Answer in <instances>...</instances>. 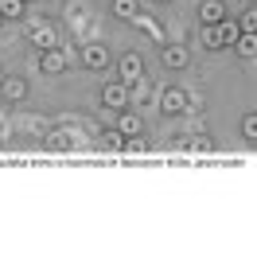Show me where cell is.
Wrapping results in <instances>:
<instances>
[{
  "instance_id": "ba28073f",
  "label": "cell",
  "mask_w": 257,
  "mask_h": 261,
  "mask_svg": "<svg viewBox=\"0 0 257 261\" xmlns=\"http://www.w3.org/2000/svg\"><path fill=\"white\" fill-rule=\"evenodd\" d=\"M0 94L8 101H23L28 98V82H23V78H4V82H0Z\"/></svg>"
},
{
  "instance_id": "d6986e66",
  "label": "cell",
  "mask_w": 257,
  "mask_h": 261,
  "mask_svg": "<svg viewBox=\"0 0 257 261\" xmlns=\"http://www.w3.org/2000/svg\"><path fill=\"white\" fill-rule=\"evenodd\" d=\"M183 148H191V152H211V141L207 137H195V141H179Z\"/></svg>"
},
{
  "instance_id": "5b68a950",
  "label": "cell",
  "mask_w": 257,
  "mask_h": 261,
  "mask_svg": "<svg viewBox=\"0 0 257 261\" xmlns=\"http://www.w3.org/2000/svg\"><path fill=\"white\" fill-rule=\"evenodd\" d=\"M32 47H35V51H51V47H59V32H55L51 23L32 28Z\"/></svg>"
},
{
  "instance_id": "52a82bcc",
  "label": "cell",
  "mask_w": 257,
  "mask_h": 261,
  "mask_svg": "<svg viewBox=\"0 0 257 261\" xmlns=\"http://www.w3.org/2000/svg\"><path fill=\"white\" fill-rule=\"evenodd\" d=\"M199 20H203V23L226 20V4H222V0H203V4H199Z\"/></svg>"
},
{
  "instance_id": "9a60e30c",
  "label": "cell",
  "mask_w": 257,
  "mask_h": 261,
  "mask_svg": "<svg viewBox=\"0 0 257 261\" xmlns=\"http://www.w3.org/2000/svg\"><path fill=\"white\" fill-rule=\"evenodd\" d=\"M113 16H117V20H137L140 4L137 0H113Z\"/></svg>"
},
{
  "instance_id": "7402d4cb",
  "label": "cell",
  "mask_w": 257,
  "mask_h": 261,
  "mask_svg": "<svg viewBox=\"0 0 257 261\" xmlns=\"http://www.w3.org/2000/svg\"><path fill=\"white\" fill-rule=\"evenodd\" d=\"M0 23H4V16H0Z\"/></svg>"
},
{
  "instance_id": "7c38bea8",
  "label": "cell",
  "mask_w": 257,
  "mask_h": 261,
  "mask_svg": "<svg viewBox=\"0 0 257 261\" xmlns=\"http://www.w3.org/2000/svg\"><path fill=\"white\" fill-rule=\"evenodd\" d=\"M160 59H164V66H171V70H183V66H187V51H183V47H175V43L164 47Z\"/></svg>"
},
{
  "instance_id": "ffe728a7",
  "label": "cell",
  "mask_w": 257,
  "mask_h": 261,
  "mask_svg": "<svg viewBox=\"0 0 257 261\" xmlns=\"http://www.w3.org/2000/svg\"><path fill=\"white\" fill-rule=\"evenodd\" d=\"M152 4H168V0H152Z\"/></svg>"
},
{
  "instance_id": "8992f818",
  "label": "cell",
  "mask_w": 257,
  "mask_h": 261,
  "mask_svg": "<svg viewBox=\"0 0 257 261\" xmlns=\"http://www.w3.org/2000/svg\"><path fill=\"white\" fill-rule=\"evenodd\" d=\"M82 63L90 66V70H106V66H109V51H106L101 43H90V47L82 51Z\"/></svg>"
},
{
  "instance_id": "30bf717a",
  "label": "cell",
  "mask_w": 257,
  "mask_h": 261,
  "mask_svg": "<svg viewBox=\"0 0 257 261\" xmlns=\"http://www.w3.org/2000/svg\"><path fill=\"white\" fill-rule=\"evenodd\" d=\"M234 51L242 55V59H257V32H242L238 43H234Z\"/></svg>"
},
{
  "instance_id": "e0dca14e",
  "label": "cell",
  "mask_w": 257,
  "mask_h": 261,
  "mask_svg": "<svg viewBox=\"0 0 257 261\" xmlns=\"http://www.w3.org/2000/svg\"><path fill=\"white\" fill-rule=\"evenodd\" d=\"M242 137L257 144V113H246V117H242Z\"/></svg>"
},
{
  "instance_id": "5bb4252c",
  "label": "cell",
  "mask_w": 257,
  "mask_h": 261,
  "mask_svg": "<svg viewBox=\"0 0 257 261\" xmlns=\"http://www.w3.org/2000/svg\"><path fill=\"white\" fill-rule=\"evenodd\" d=\"M28 12V0H0V16L4 20H23Z\"/></svg>"
},
{
  "instance_id": "2e32d148",
  "label": "cell",
  "mask_w": 257,
  "mask_h": 261,
  "mask_svg": "<svg viewBox=\"0 0 257 261\" xmlns=\"http://www.w3.org/2000/svg\"><path fill=\"white\" fill-rule=\"evenodd\" d=\"M238 28H242V32H257V4H249V8L238 16Z\"/></svg>"
},
{
  "instance_id": "4fadbf2b",
  "label": "cell",
  "mask_w": 257,
  "mask_h": 261,
  "mask_svg": "<svg viewBox=\"0 0 257 261\" xmlns=\"http://www.w3.org/2000/svg\"><path fill=\"white\" fill-rule=\"evenodd\" d=\"M117 129L125 133V137H140V129H144V121H140L137 113H121V117H117Z\"/></svg>"
},
{
  "instance_id": "9c48e42d",
  "label": "cell",
  "mask_w": 257,
  "mask_h": 261,
  "mask_svg": "<svg viewBox=\"0 0 257 261\" xmlns=\"http://www.w3.org/2000/svg\"><path fill=\"white\" fill-rule=\"evenodd\" d=\"M101 148H106V152H125V133H121L117 125L106 129V133H101Z\"/></svg>"
},
{
  "instance_id": "7a4b0ae2",
  "label": "cell",
  "mask_w": 257,
  "mask_h": 261,
  "mask_svg": "<svg viewBox=\"0 0 257 261\" xmlns=\"http://www.w3.org/2000/svg\"><path fill=\"white\" fill-rule=\"evenodd\" d=\"M128 98H133V86H128V82H109L106 90H101V101H106L109 109H125L128 106Z\"/></svg>"
},
{
  "instance_id": "3957f363",
  "label": "cell",
  "mask_w": 257,
  "mask_h": 261,
  "mask_svg": "<svg viewBox=\"0 0 257 261\" xmlns=\"http://www.w3.org/2000/svg\"><path fill=\"white\" fill-rule=\"evenodd\" d=\"M160 109L164 113H183V109H187V94H183L179 86H164L160 90Z\"/></svg>"
},
{
  "instance_id": "8fae6325",
  "label": "cell",
  "mask_w": 257,
  "mask_h": 261,
  "mask_svg": "<svg viewBox=\"0 0 257 261\" xmlns=\"http://www.w3.org/2000/svg\"><path fill=\"white\" fill-rule=\"evenodd\" d=\"M133 23H137L140 32L148 35L152 43H160V47H164V28H160V23H156V20H148V16H137V20H133Z\"/></svg>"
},
{
  "instance_id": "44dd1931",
  "label": "cell",
  "mask_w": 257,
  "mask_h": 261,
  "mask_svg": "<svg viewBox=\"0 0 257 261\" xmlns=\"http://www.w3.org/2000/svg\"><path fill=\"white\" fill-rule=\"evenodd\" d=\"M249 4H257V0H249Z\"/></svg>"
},
{
  "instance_id": "277c9868",
  "label": "cell",
  "mask_w": 257,
  "mask_h": 261,
  "mask_svg": "<svg viewBox=\"0 0 257 261\" xmlns=\"http://www.w3.org/2000/svg\"><path fill=\"white\" fill-rule=\"evenodd\" d=\"M39 66L47 70V74H63L66 66H70V55L59 51V47H51V51H43V55H39Z\"/></svg>"
},
{
  "instance_id": "ac0fdd59",
  "label": "cell",
  "mask_w": 257,
  "mask_h": 261,
  "mask_svg": "<svg viewBox=\"0 0 257 261\" xmlns=\"http://www.w3.org/2000/svg\"><path fill=\"white\" fill-rule=\"evenodd\" d=\"M125 152H133V156L148 152V144H144V137H125Z\"/></svg>"
},
{
  "instance_id": "6da1fadb",
  "label": "cell",
  "mask_w": 257,
  "mask_h": 261,
  "mask_svg": "<svg viewBox=\"0 0 257 261\" xmlns=\"http://www.w3.org/2000/svg\"><path fill=\"white\" fill-rule=\"evenodd\" d=\"M117 78H121V82H128V86H133L137 78H144V63H140V55H133V51L121 55V59H117Z\"/></svg>"
}]
</instances>
